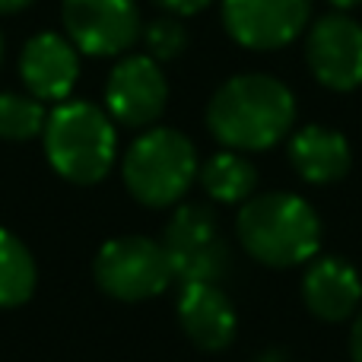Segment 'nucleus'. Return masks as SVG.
Wrapping results in <instances>:
<instances>
[{"label": "nucleus", "mask_w": 362, "mask_h": 362, "mask_svg": "<svg viewBox=\"0 0 362 362\" xmlns=\"http://www.w3.org/2000/svg\"><path fill=\"white\" fill-rule=\"evenodd\" d=\"M296 121V99L280 80L264 74H242L216 89L206 108L210 134L229 150H270L289 134Z\"/></svg>", "instance_id": "obj_1"}, {"label": "nucleus", "mask_w": 362, "mask_h": 362, "mask_svg": "<svg viewBox=\"0 0 362 362\" xmlns=\"http://www.w3.org/2000/svg\"><path fill=\"white\" fill-rule=\"evenodd\" d=\"M235 235L255 261L267 267H296L318 255L321 219L299 194H255L238 213Z\"/></svg>", "instance_id": "obj_2"}, {"label": "nucleus", "mask_w": 362, "mask_h": 362, "mask_svg": "<svg viewBox=\"0 0 362 362\" xmlns=\"http://www.w3.org/2000/svg\"><path fill=\"white\" fill-rule=\"evenodd\" d=\"M45 156L74 185H95L112 172L118 153L115 124L93 102H61L45 121Z\"/></svg>", "instance_id": "obj_3"}, {"label": "nucleus", "mask_w": 362, "mask_h": 362, "mask_svg": "<svg viewBox=\"0 0 362 362\" xmlns=\"http://www.w3.org/2000/svg\"><path fill=\"white\" fill-rule=\"evenodd\" d=\"M121 175L134 200L144 206H172L200 175L197 150L185 134L172 127H153L131 144L121 163Z\"/></svg>", "instance_id": "obj_4"}, {"label": "nucleus", "mask_w": 362, "mask_h": 362, "mask_svg": "<svg viewBox=\"0 0 362 362\" xmlns=\"http://www.w3.org/2000/svg\"><path fill=\"white\" fill-rule=\"evenodd\" d=\"M93 276L102 293L121 302L153 299L175 280L163 242L146 235H121L102 245L93 261Z\"/></svg>", "instance_id": "obj_5"}, {"label": "nucleus", "mask_w": 362, "mask_h": 362, "mask_svg": "<svg viewBox=\"0 0 362 362\" xmlns=\"http://www.w3.org/2000/svg\"><path fill=\"white\" fill-rule=\"evenodd\" d=\"M172 274L178 283H219L229 274V245L213 210L185 204L172 213L163 235Z\"/></svg>", "instance_id": "obj_6"}, {"label": "nucleus", "mask_w": 362, "mask_h": 362, "mask_svg": "<svg viewBox=\"0 0 362 362\" xmlns=\"http://www.w3.org/2000/svg\"><path fill=\"white\" fill-rule=\"evenodd\" d=\"M64 25L83 54L115 57L140 35L134 0H64Z\"/></svg>", "instance_id": "obj_7"}, {"label": "nucleus", "mask_w": 362, "mask_h": 362, "mask_svg": "<svg viewBox=\"0 0 362 362\" xmlns=\"http://www.w3.org/2000/svg\"><path fill=\"white\" fill-rule=\"evenodd\" d=\"M308 10V0H223V23L238 45L274 51L302 35Z\"/></svg>", "instance_id": "obj_8"}, {"label": "nucleus", "mask_w": 362, "mask_h": 362, "mask_svg": "<svg viewBox=\"0 0 362 362\" xmlns=\"http://www.w3.org/2000/svg\"><path fill=\"white\" fill-rule=\"evenodd\" d=\"M305 57L315 80L327 89H356L362 83V25L344 13L325 16L308 32Z\"/></svg>", "instance_id": "obj_9"}, {"label": "nucleus", "mask_w": 362, "mask_h": 362, "mask_svg": "<svg viewBox=\"0 0 362 362\" xmlns=\"http://www.w3.org/2000/svg\"><path fill=\"white\" fill-rule=\"evenodd\" d=\"M169 83L153 57H124L105 83V105L115 121L127 127H146L165 112Z\"/></svg>", "instance_id": "obj_10"}, {"label": "nucleus", "mask_w": 362, "mask_h": 362, "mask_svg": "<svg viewBox=\"0 0 362 362\" xmlns=\"http://www.w3.org/2000/svg\"><path fill=\"white\" fill-rule=\"evenodd\" d=\"M178 325L194 346L216 353L232 344L238 318L219 283H181Z\"/></svg>", "instance_id": "obj_11"}, {"label": "nucleus", "mask_w": 362, "mask_h": 362, "mask_svg": "<svg viewBox=\"0 0 362 362\" xmlns=\"http://www.w3.org/2000/svg\"><path fill=\"white\" fill-rule=\"evenodd\" d=\"M19 74L35 99H67L80 76V57H76L74 42L54 35V32L29 38L19 54Z\"/></svg>", "instance_id": "obj_12"}, {"label": "nucleus", "mask_w": 362, "mask_h": 362, "mask_svg": "<svg viewBox=\"0 0 362 362\" xmlns=\"http://www.w3.org/2000/svg\"><path fill=\"white\" fill-rule=\"evenodd\" d=\"M302 299L321 321H350L362 302V280L344 257H318L302 276Z\"/></svg>", "instance_id": "obj_13"}, {"label": "nucleus", "mask_w": 362, "mask_h": 362, "mask_svg": "<svg viewBox=\"0 0 362 362\" xmlns=\"http://www.w3.org/2000/svg\"><path fill=\"white\" fill-rule=\"evenodd\" d=\"M289 163L308 185H334L350 172L353 153L344 134L308 124L289 140Z\"/></svg>", "instance_id": "obj_14"}, {"label": "nucleus", "mask_w": 362, "mask_h": 362, "mask_svg": "<svg viewBox=\"0 0 362 362\" xmlns=\"http://www.w3.org/2000/svg\"><path fill=\"white\" fill-rule=\"evenodd\" d=\"M200 185L219 204H245L257 191V169L238 150H223L200 165Z\"/></svg>", "instance_id": "obj_15"}, {"label": "nucleus", "mask_w": 362, "mask_h": 362, "mask_svg": "<svg viewBox=\"0 0 362 362\" xmlns=\"http://www.w3.org/2000/svg\"><path fill=\"white\" fill-rule=\"evenodd\" d=\"M35 257L13 232L0 229V308H16L35 293Z\"/></svg>", "instance_id": "obj_16"}, {"label": "nucleus", "mask_w": 362, "mask_h": 362, "mask_svg": "<svg viewBox=\"0 0 362 362\" xmlns=\"http://www.w3.org/2000/svg\"><path fill=\"white\" fill-rule=\"evenodd\" d=\"M45 112L42 99L35 95H23V93H0V137L13 140V144H23L32 140L45 131Z\"/></svg>", "instance_id": "obj_17"}, {"label": "nucleus", "mask_w": 362, "mask_h": 362, "mask_svg": "<svg viewBox=\"0 0 362 362\" xmlns=\"http://www.w3.org/2000/svg\"><path fill=\"white\" fill-rule=\"evenodd\" d=\"M144 42L150 48L153 61H172L185 51L187 45V32L175 16H156L153 23H146L144 29Z\"/></svg>", "instance_id": "obj_18"}, {"label": "nucleus", "mask_w": 362, "mask_h": 362, "mask_svg": "<svg viewBox=\"0 0 362 362\" xmlns=\"http://www.w3.org/2000/svg\"><path fill=\"white\" fill-rule=\"evenodd\" d=\"M163 10H169L172 16H194V13L206 10L213 0H156Z\"/></svg>", "instance_id": "obj_19"}, {"label": "nucleus", "mask_w": 362, "mask_h": 362, "mask_svg": "<svg viewBox=\"0 0 362 362\" xmlns=\"http://www.w3.org/2000/svg\"><path fill=\"white\" fill-rule=\"evenodd\" d=\"M350 359L362 362V312L353 318V327H350Z\"/></svg>", "instance_id": "obj_20"}, {"label": "nucleus", "mask_w": 362, "mask_h": 362, "mask_svg": "<svg viewBox=\"0 0 362 362\" xmlns=\"http://www.w3.org/2000/svg\"><path fill=\"white\" fill-rule=\"evenodd\" d=\"M32 0H0V13H19V10H25Z\"/></svg>", "instance_id": "obj_21"}, {"label": "nucleus", "mask_w": 362, "mask_h": 362, "mask_svg": "<svg viewBox=\"0 0 362 362\" xmlns=\"http://www.w3.org/2000/svg\"><path fill=\"white\" fill-rule=\"evenodd\" d=\"M334 6H340V10H350V6H356V4H362V0H331Z\"/></svg>", "instance_id": "obj_22"}, {"label": "nucleus", "mask_w": 362, "mask_h": 362, "mask_svg": "<svg viewBox=\"0 0 362 362\" xmlns=\"http://www.w3.org/2000/svg\"><path fill=\"white\" fill-rule=\"evenodd\" d=\"M0 57H4V38H0Z\"/></svg>", "instance_id": "obj_23"}]
</instances>
